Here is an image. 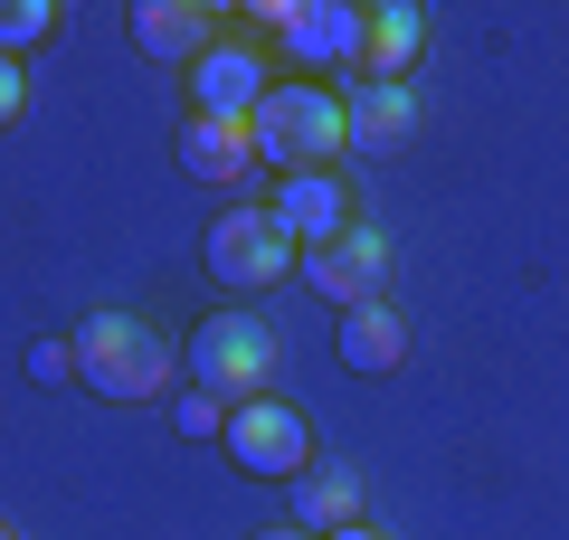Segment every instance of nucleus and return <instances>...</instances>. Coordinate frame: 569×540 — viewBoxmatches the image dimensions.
<instances>
[{
  "label": "nucleus",
  "instance_id": "nucleus-1",
  "mask_svg": "<svg viewBox=\"0 0 569 540\" xmlns=\"http://www.w3.org/2000/svg\"><path fill=\"white\" fill-rule=\"evenodd\" d=\"M181 370L200 380V399H219V408H247V399H276L284 341H276V322H266V313L228 303V313H209L200 332L181 341Z\"/></svg>",
  "mask_w": 569,
  "mask_h": 540
},
{
  "label": "nucleus",
  "instance_id": "nucleus-2",
  "mask_svg": "<svg viewBox=\"0 0 569 540\" xmlns=\"http://www.w3.org/2000/svg\"><path fill=\"white\" fill-rule=\"evenodd\" d=\"M171 370H181V351H171L152 322H133V313H96V322L77 332V380L96 389V399H114V408L162 399Z\"/></svg>",
  "mask_w": 569,
  "mask_h": 540
},
{
  "label": "nucleus",
  "instance_id": "nucleus-3",
  "mask_svg": "<svg viewBox=\"0 0 569 540\" xmlns=\"http://www.w3.org/2000/svg\"><path fill=\"white\" fill-rule=\"evenodd\" d=\"M247 133H257V161H276L284 180L295 171H332V152H342V96L313 86V77L266 86V104L247 114Z\"/></svg>",
  "mask_w": 569,
  "mask_h": 540
},
{
  "label": "nucleus",
  "instance_id": "nucleus-4",
  "mask_svg": "<svg viewBox=\"0 0 569 540\" xmlns=\"http://www.w3.org/2000/svg\"><path fill=\"white\" fill-rule=\"evenodd\" d=\"M200 257H209V284H228V294H266V284H284L295 266H305V247L276 228V209H219Z\"/></svg>",
  "mask_w": 569,
  "mask_h": 540
},
{
  "label": "nucleus",
  "instance_id": "nucleus-5",
  "mask_svg": "<svg viewBox=\"0 0 569 540\" xmlns=\"http://www.w3.org/2000/svg\"><path fill=\"white\" fill-rule=\"evenodd\" d=\"M219 446H228V464H238V474H266V483L313 474V427H305V408H284V399H247V408H228Z\"/></svg>",
  "mask_w": 569,
  "mask_h": 540
},
{
  "label": "nucleus",
  "instance_id": "nucleus-6",
  "mask_svg": "<svg viewBox=\"0 0 569 540\" xmlns=\"http://www.w3.org/2000/svg\"><path fill=\"white\" fill-rule=\"evenodd\" d=\"M295 276H305L313 294L332 303V313H361V303H389V294H380V284H389V238L351 219L332 247H305V266H295Z\"/></svg>",
  "mask_w": 569,
  "mask_h": 540
},
{
  "label": "nucleus",
  "instance_id": "nucleus-7",
  "mask_svg": "<svg viewBox=\"0 0 569 540\" xmlns=\"http://www.w3.org/2000/svg\"><path fill=\"white\" fill-rule=\"evenodd\" d=\"M266 58L257 48H238V39H209L200 58H190V114H219V123H247L266 104Z\"/></svg>",
  "mask_w": 569,
  "mask_h": 540
},
{
  "label": "nucleus",
  "instance_id": "nucleus-8",
  "mask_svg": "<svg viewBox=\"0 0 569 540\" xmlns=\"http://www.w3.org/2000/svg\"><path fill=\"white\" fill-rule=\"evenodd\" d=\"M408 133H418V96H408V86H351L342 96V152L399 161Z\"/></svg>",
  "mask_w": 569,
  "mask_h": 540
},
{
  "label": "nucleus",
  "instance_id": "nucleus-9",
  "mask_svg": "<svg viewBox=\"0 0 569 540\" xmlns=\"http://www.w3.org/2000/svg\"><path fill=\"white\" fill-rule=\"evenodd\" d=\"M276 39L305 67H361V10L351 0H295V10H276Z\"/></svg>",
  "mask_w": 569,
  "mask_h": 540
},
{
  "label": "nucleus",
  "instance_id": "nucleus-10",
  "mask_svg": "<svg viewBox=\"0 0 569 540\" xmlns=\"http://www.w3.org/2000/svg\"><path fill=\"white\" fill-rule=\"evenodd\" d=\"M276 228H284L295 247H332V238L351 228V190H342L332 171H295V180L276 190Z\"/></svg>",
  "mask_w": 569,
  "mask_h": 540
},
{
  "label": "nucleus",
  "instance_id": "nucleus-11",
  "mask_svg": "<svg viewBox=\"0 0 569 540\" xmlns=\"http://www.w3.org/2000/svg\"><path fill=\"white\" fill-rule=\"evenodd\" d=\"M418 48H427V20L408 10V0H380V10H361V86H408Z\"/></svg>",
  "mask_w": 569,
  "mask_h": 540
},
{
  "label": "nucleus",
  "instance_id": "nucleus-12",
  "mask_svg": "<svg viewBox=\"0 0 569 540\" xmlns=\"http://www.w3.org/2000/svg\"><path fill=\"white\" fill-rule=\"evenodd\" d=\"M247 161H257V133H247V123H219V114H190V123H181V171H190V180L238 190Z\"/></svg>",
  "mask_w": 569,
  "mask_h": 540
},
{
  "label": "nucleus",
  "instance_id": "nucleus-13",
  "mask_svg": "<svg viewBox=\"0 0 569 540\" xmlns=\"http://www.w3.org/2000/svg\"><path fill=\"white\" fill-rule=\"evenodd\" d=\"M399 351H408V322L389 313V303H361V313H342V370L380 380V370H399Z\"/></svg>",
  "mask_w": 569,
  "mask_h": 540
},
{
  "label": "nucleus",
  "instance_id": "nucleus-14",
  "mask_svg": "<svg viewBox=\"0 0 569 540\" xmlns=\"http://www.w3.org/2000/svg\"><path fill=\"white\" fill-rule=\"evenodd\" d=\"M361 521V474H342V464H323V474H305V531L332 540Z\"/></svg>",
  "mask_w": 569,
  "mask_h": 540
},
{
  "label": "nucleus",
  "instance_id": "nucleus-15",
  "mask_svg": "<svg viewBox=\"0 0 569 540\" xmlns=\"http://www.w3.org/2000/svg\"><path fill=\"white\" fill-rule=\"evenodd\" d=\"M133 39L142 48H152V58H200V48H209V20H200V10H171V0H162V10H133Z\"/></svg>",
  "mask_w": 569,
  "mask_h": 540
},
{
  "label": "nucleus",
  "instance_id": "nucleus-16",
  "mask_svg": "<svg viewBox=\"0 0 569 540\" xmlns=\"http://www.w3.org/2000/svg\"><path fill=\"white\" fill-rule=\"evenodd\" d=\"M48 29H58V10H48V0H10V10H0V58H20V48H39Z\"/></svg>",
  "mask_w": 569,
  "mask_h": 540
},
{
  "label": "nucleus",
  "instance_id": "nucleus-17",
  "mask_svg": "<svg viewBox=\"0 0 569 540\" xmlns=\"http://www.w3.org/2000/svg\"><path fill=\"white\" fill-rule=\"evenodd\" d=\"M29 380H39V389L77 380V341H39V351H29Z\"/></svg>",
  "mask_w": 569,
  "mask_h": 540
},
{
  "label": "nucleus",
  "instance_id": "nucleus-18",
  "mask_svg": "<svg viewBox=\"0 0 569 540\" xmlns=\"http://www.w3.org/2000/svg\"><path fill=\"white\" fill-rule=\"evenodd\" d=\"M20 104H29V77H20V58H0V133L20 123Z\"/></svg>",
  "mask_w": 569,
  "mask_h": 540
},
{
  "label": "nucleus",
  "instance_id": "nucleus-19",
  "mask_svg": "<svg viewBox=\"0 0 569 540\" xmlns=\"http://www.w3.org/2000/svg\"><path fill=\"white\" fill-rule=\"evenodd\" d=\"M219 427H228L219 399H190V408H181V437H219Z\"/></svg>",
  "mask_w": 569,
  "mask_h": 540
},
{
  "label": "nucleus",
  "instance_id": "nucleus-20",
  "mask_svg": "<svg viewBox=\"0 0 569 540\" xmlns=\"http://www.w3.org/2000/svg\"><path fill=\"white\" fill-rule=\"evenodd\" d=\"M332 540H389V531H370V521H351V531H332Z\"/></svg>",
  "mask_w": 569,
  "mask_h": 540
},
{
  "label": "nucleus",
  "instance_id": "nucleus-21",
  "mask_svg": "<svg viewBox=\"0 0 569 540\" xmlns=\"http://www.w3.org/2000/svg\"><path fill=\"white\" fill-rule=\"evenodd\" d=\"M257 540H313V531H305V521H295V531H257Z\"/></svg>",
  "mask_w": 569,
  "mask_h": 540
},
{
  "label": "nucleus",
  "instance_id": "nucleus-22",
  "mask_svg": "<svg viewBox=\"0 0 569 540\" xmlns=\"http://www.w3.org/2000/svg\"><path fill=\"white\" fill-rule=\"evenodd\" d=\"M0 540H10V521H0Z\"/></svg>",
  "mask_w": 569,
  "mask_h": 540
}]
</instances>
